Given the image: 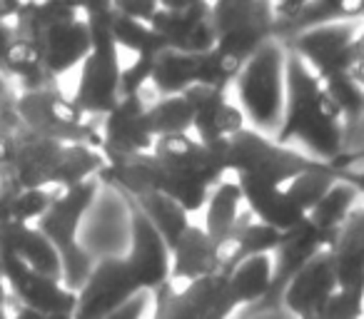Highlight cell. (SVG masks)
<instances>
[{
	"label": "cell",
	"instance_id": "2e32d148",
	"mask_svg": "<svg viewBox=\"0 0 364 319\" xmlns=\"http://www.w3.org/2000/svg\"><path fill=\"white\" fill-rule=\"evenodd\" d=\"M125 259L145 294H155L157 289L170 284V272H172L170 244L165 242V237L157 232L155 225L145 217V212L132 200H130V249H127Z\"/></svg>",
	"mask_w": 364,
	"mask_h": 319
},
{
	"label": "cell",
	"instance_id": "277c9868",
	"mask_svg": "<svg viewBox=\"0 0 364 319\" xmlns=\"http://www.w3.org/2000/svg\"><path fill=\"white\" fill-rule=\"evenodd\" d=\"M92 31V50L85 58L73 92L75 107L87 117H105L122 100L120 48L112 38V3H80Z\"/></svg>",
	"mask_w": 364,
	"mask_h": 319
},
{
	"label": "cell",
	"instance_id": "e0dca14e",
	"mask_svg": "<svg viewBox=\"0 0 364 319\" xmlns=\"http://www.w3.org/2000/svg\"><path fill=\"white\" fill-rule=\"evenodd\" d=\"M193 105V137L205 145H220L237 137L247 127V117L237 102L220 87H193L185 92Z\"/></svg>",
	"mask_w": 364,
	"mask_h": 319
},
{
	"label": "cell",
	"instance_id": "8992f818",
	"mask_svg": "<svg viewBox=\"0 0 364 319\" xmlns=\"http://www.w3.org/2000/svg\"><path fill=\"white\" fill-rule=\"evenodd\" d=\"M235 87L240 110L245 112L252 130L274 140L282 127L287 100V48L279 40H269L259 48L240 70Z\"/></svg>",
	"mask_w": 364,
	"mask_h": 319
},
{
	"label": "cell",
	"instance_id": "5bb4252c",
	"mask_svg": "<svg viewBox=\"0 0 364 319\" xmlns=\"http://www.w3.org/2000/svg\"><path fill=\"white\" fill-rule=\"evenodd\" d=\"M140 294L145 292L140 289L125 257L100 259L77 292L73 319H105Z\"/></svg>",
	"mask_w": 364,
	"mask_h": 319
},
{
	"label": "cell",
	"instance_id": "cb8c5ba5",
	"mask_svg": "<svg viewBox=\"0 0 364 319\" xmlns=\"http://www.w3.org/2000/svg\"><path fill=\"white\" fill-rule=\"evenodd\" d=\"M242 205H245V198H242V190L235 180H225L215 188V193L210 195L208 200V217H205V232L215 239V244H220L230 232L235 229V225L240 222L242 217Z\"/></svg>",
	"mask_w": 364,
	"mask_h": 319
},
{
	"label": "cell",
	"instance_id": "7a4b0ae2",
	"mask_svg": "<svg viewBox=\"0 0 364 319\" xmlns=\"http://www.w3.org/2000/svg\"><path fill=\"white\" fill-rule=\"evenodd\" d=\"M228 147L230 142L205 145L193 135L157 140L152 150L155 190L175 200L188 215L205 210L215 188L230 178Z\"/></svg>",
	"mask_w": 364,
	"mask_h": 319
},
{
	"label": "cell",
	"instance_id": "1f68e13d",
	"mask_svg": "<svg viewBox=\"0 0 364 319\" xmlns=\"http://www.w3.org/2000/svg\"><path fill=\"white\" fill-rule=\"evenodd\" d=\"M23 3H26V0H0V21L16 23L23 11Z\"/></svg>",
	"mask_w": 364,
	"mask_h": 319
},
{
	"label": "cell",
	"instance_id": "f546056e",
	"mask_svg": "<svg viewBox=\"0 0 364 319\" xmlns=\"http://www.w3.org/2000/svg\"><path fill=\"white\" fill-rule=\"evenodd\" d=\"M354 80L359 82V87L364 90V28L359 31L357 40H354V67H352Z\"/></svg>",
	"mask_w": 364,
	"mask_h": 319
},
{
	"label": "cell",
	"instance_id": "3957f363",
	"mask_svg": "<svg viewBox=\"0 0 364 319\" xmlns=\"http://www.w3.org/2000/svg\"><path fill=\"white\" fill-rule=\"evenodd\" d=\"M16 31L36 45L50 82L82 65L92 50L90 23L75 3H23Z\"/></svg>",
	"mask_w": 364,
	"mask_h": 319
},
{
	"label": "cell",
	"instance_id": "f1b7e54d",
	"mask_svg": "<svg viewBox=\"0 0 364 319\" xmlns=\"http://www.w3.org/2000/svg\"><path fill=\"white\" fill-rule=\"evenodd\" d=\"M147 304H150V297L140 294V297H135L130 304H125V307L117 309L115 314H110V317H105V319H142L147 312Z\"/></svg>",
	"mask_w": 364,
	"mask_h": 319
},
{
	"label": "cell",
	"instance_id": "83f0119b",
	"mask_svg": "<svg viewBox=\"0 0 364 319\" xmlns=\"http://www.w3.org/2000/svg\"><path fill=\"white\" fill-rule=\"evenodd\" d=\"M115 11L120 16L130 18V21L145 23V26H152L157 11H160V0H137V3H127V0H120V3H112Z\"/></svg>",
	"mask_w": 364,
	"mask_h": 319
},
{
	"label": "cell",
	"instance_id": "603a6c76",
	"mask_svg": "<svg viewBox=\"0 0 364 319\" xmlns=\"http://www.w3.org/2000/svg\"><path fill=\"white\" fill-rule=\"evenodd\" d=\"M50 200L53 190H23L0 175V222L38 225L50 207Z\"/></svg>",
	"mask_w": 364,
	"mask_h": 319
},
{
	"label": "cell",
	"instance_id": "6da1fadb",
	"mask_svg": "<svg viewBox=\"0 0 364 319\" xmlns=\"http://www.w3.org/2000/svg\"><path fill=\"white\" fill-rule=\"evenodd\" d=\"M347 125L327 95L322 80L309 70V65L287 50V100H284L282 127L274 142L289 147V142H302L314 160L332 165L344 152Z\"/></svg>",
	"mask_w": 364,
	"mask_h": 319
},
{
	"label": "cell",
	"instance_id": "52a82bcc",
	"mask_svg": "<svg viewBox=\"0 0 364 319\" xmlns=\"http://www.w3.org/2000/svg\"><path fill=\"white\" fill-rule=\"evenodd\" d=\"M342 180L349 183V173L329 168L322 173L299 175L279 188H250L242 190L245 207L252 212L257 222L277 232H289L299 227L312 215V210L327 198L329 190Z\"/></svg>",
	"mask_w": 364,
	"mask_h": 319
},
{
	"label": "cell",
	"instance_id": "8fae6325",
	"mask_svg": "<svg viewBox=\"0 0 364 319\" xmlns=\"http://www.w3.org/2000/svg\"><path fill=\"white\" fill-rule=\"evenodd\" d=\"M359 23H329L312 31H304L299 36L282 43L289 53L302 58L309 70L322 80V85L339 80L344 75H352L354 67V40L359 36Z\"/></svg>",
	"mask_w": 364,
	"mask_h": 319
},
{
	"label": "cell",
	"instance_id": "5b68a950",
	"mask_svg": "<svg viewBox=\"0 0 364 319\" xmlns=\"http://www.w3.org/2000/svg\"><path fill=\"white\" fill-rule=\"evenodd\" d=\"M332 165L314 160L292 147H282L272 137L245 127L228 147V173L240 190L250 188H279L289 180L307 173H322Z\"/></svg>",
	"mask_w": 364,
	"mask_h": 319
},
{
	"label": "cell",
	"instance_id": "9c48e42d",
	"mask_svg": "<svg viewBox=\"0 0 364 319\" xmlns=\"http://www.w3.org/2000/svg\"><path fill=\"white\" fill-rule=\"evenodd\" d=\"M213 26L215 38H218L215 50L240 72L259 48L274 40L272 3L220 0V3H213Z\"/></svg>",
	"mask_w": 364,
	"mask_h": 319
},
{
	"label": "cell",
	"instance_id": "4316f807",
	"mask_svg": "<svg viewBox=\"0 0 364 319\" xmlns=\"http://www.w3.org/2000/svg\"><path fill=\"white\" fill-rule=\"evenodd\" d=\"M364 317V289H337L319 319H362Z\"/></svg>",
	"mask_w": 364,
	"mask_h": 319
},
{
	"label": "cell",
	"instance_id": "484cf974",
	"mask_svg": "<svg viewBox=\"0 0 364 319\" xmlns=\"http://www.w3.org/2000/svg\"><path fill=\"white\" fill-rule=\"evenodd\" d=\"M147 122L155 140L175 135H193V105L185 95L157 97L147 107Z\"/></svg>",
	"mask_w": 364,
	"mask_h": 319
},
{
	"label": "cell",
	"instance_id": "7c38bea8",
	"mask_svg": "<svg viewBox=\"0 0 364 319\" xmlns=\"http://www.w3.org/2000/svg\"><path fill=\"white\" fill-rule=\"evenodd\" d=\"M80 249L92 259L127 257L130 249V200L102 185L95 205L87 212L77 237Z\"/></svg>",
	"mask_w": 364,
	"mask_h": 319
},
{
	"label": "cell",
	"instance_id": "30bf717a",
	"mask_svg": "<svg viewBox=\"0 0 364 319\" xmlns=\"http://www.w3.org/2000/svg\"><path fill=\"white\" fill-rule=\"evenodd\" d=\"M237 75L240 72L218 50L200 53V55L165 50L157 55L155 65H152L150 85L157 92V97H177L193 87L228 90V85H232Z\"/></svg>",
	"mask_w": 364,
	"mask_h": 319
},
{
	"label": "cell",
	"instance_id": "7402d4cb",
	"mask_svg": "<svg viewBox=\"0 0 364 319\" xmlns=\"http://www.w3.org/2000/svg\"><path fill=\"white\" fill-rule=\"evenodd\" d=\"M274 282V257L272 254H257L240 262L228 274V289L237 312L257 307L269 297Z\"/></svg>",
	"mask_w": 364,
	"mask_h": 319
},
{
	"label": "cell",
	"instance_id": "ba28073f",
	"mask_svg": "<svg viewBox=\"0 0 364 319\" xmlns=\"http://www.w3.org/2000/svg\"><path fill=\"white\" fill-rule=\"evenodd\" d=\"M18 117L33 132L60 145H92L100 147V130L92 117L82 115L73 97H65L58 85H48L33 92H18L13 97Z\"/></svg>",
	"mask_w": 364,
	"mask_h": 319
},
{
	"label": "cell",
	"instance_id": "9a60e30c",
	"mask_svg": "<svg viewBox=\"0 0 364 319\" xmlns=\"http://www.w3.org/2000/svg\"><path fill=\"white\" fill-rule=\"evenodd\" d=\"M147 102L142 95L122 97L120 105L102 117L100 150L107 163H120L132 157L150 155L155 150V135L147 122Z\"/></svg>",
	"mask_w": 364,
	"mask_h": 319
},
{
	"label": "cell",
	"instance_id": "4fadbf2b",
	"mask_svg": "<svg viewBox=\"0 0 364 319\" xmlns=\"http://www.w3.org/2000/svg\"><path fill=\"white\" fill-rule=\"evenodd\" d=\"M152 28L165 40L167 50L210 53L218 45L213 26V3L205 0H160Z\"/></svg>",
	"mask_w": 364,
	"mask_h": 319
},
{
	"label": "cell",
	"instance_id": "ffe728a7",
	"mask_svg": "<svg viewBox=\"0 0 364 319\" xmlns=\"http://www.w3.org/2000/svg\"><path fill=\"white\" fill-rule=\"evenodd\" d=\"M284 239V232L267 227V225L257 222L247 207H245L240 222L235 229L218 244L220 264H223V274H230L240 262L257 254H274Z\"/></svg>",
	"mask_w": 364,
	"mask_h": 319
},
{
	"label": "cell",
	"instance_id": "d6986e66",
	"mask_svg": "<svg viewBox=\"0 0 364 319\" xmlns=\"http://www.w3.org/2000/svg\"><path fill=\"white\" fill-rule=\"evenodd\" d=\"M215 274H223L218 244L205 232V227L190 225L188 232L182 234L175 247H172L170 284L175 289H180L193 282H200V279L215 277Z\"/></svg>",
	"mask_w": 364,
	"mask_h": 319
},
{
	"label": "cell",
	"instance_id": "4dcf8cb0",
	"mask_svg": "<svg viewBox=\"0 0 364 319\" xmlns=\"http://www.w3.org/2000/svg\"><path fill=\"white\" fill-rule=\"evenodd\" d=\"M11 319H73V314H48V312H38V309L23 307V304L16 302V309H13Z\"/></svg>",
	"mask_w": 364,
	"mask_h": 319
},
{
	"label": "cell",
	"instance_id": "d4e9b609",
	"mask_svg": "<svg viewBox=\"0 0 364 319\" xmlns=\"http://www.w3.org/2000/svg\"><path fill=\"white\" fill-rule=\"evenodd\" d=\"M132 202H135L137 207L145 212V217L155 225L157 232H160L162 237H165V242L170 244V249L175 247L177 239L188 232V227L193 225L190 222V215L185 212L175 200H170L162 193H147V195H142V198H135Z\"/></svg>",
	"mask_w": 364,
	"mask_h": 319
},
{
	"label": "cell",
	"instance_id": "44dd1931",
	"mask_svg": "<svg viewBox=\"0 0 364 319\" xmlns=\"http://www.w3.org/2000/svg\"><path fill=\"white\" fill-rule=\"evenodd\" d=\"M339 289H364V207H354L329 244Z\"/></svg>",
	"mask_w": 364,
	"mask_h": 319
},
{
	"label": "cell",
	"instance_id": "d6a6232c",
	"mask_svg": "<svg viewBox=\"0 0 364 319\" xmlns=\"http://www.w3.org/2000/svg\"><path fill=\"white\" fill-rule=\"evenodd\" d=\"M8 100H13V95H11V90H8V77L3 75V70H0V105Z\"/></svg>",
	"mask_w": 364,
	"mask_h": 319
},
{
	"label": "cell",
	"instance_id": "ac0fdd59",
	"mask_svg": "<svg viewBox=\"0 0 364 319\" xmlns=\"http://www.w3.org/2000/svg\"><path fill=\"white\" fill-rule=\"evenodd\" d=\"M337 274L332 267L329 252H319L309 264H304L284 287L282 292V309L292 314L294 319H319L322 309L329 299L337 294Z\"/></svg>",
	"mask_w": 364,
	"mask_h": 319
}]
</instances>
